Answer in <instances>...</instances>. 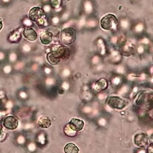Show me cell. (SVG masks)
<instances>
[{"instance_id": "cell-4", "label": "cell", "mask_w": 153, "mask_h": 153, "mask_svg": "<svg viewBox=\"0 0 153 153\" xmlns=\"http://www.w3.org/2000/svg\"><path fill=\"white\" fill-rule=\"evenodd\" d=\"M84 125V123L83 121L78 118H73L71 120L68 127L72 131L77 132L82 130Z\"/></svg>"}, {"instance_id": "cell-2", "label": "cell", "mask_w": 153, "mask_h": 153, "mask_svg": "<svg viewBox=\"0 0 153 153\" xmlns=\"http://www.w3.org/2000/svg\"><path fill=\"white\" fill-rule=\"evenodd\" d=\"M76 33L72 28H66L62 32V40L65 43H71L75 39Z\"/></svg>"}, {"instance_id": "cell-14", "label": "cell", "mask_w": 153, "mask_h": 153, "mask_svg": "<svg viewBox=\"0 0 153 153\" xmlns=\"http://www.w3.org/2000/svg\"><path fill=\"white\" fill-rule=\"evenodd\" d=\"M52 3H53V4L54 5H58L59 3V1L58 0H53V2H52Z\"/></svg>"}, {"instance_id": "cell-8", "label": "cell", "mask_w": 153, "mask_h": 153, "mask_svg": "<svg viewBox=\"0 0 153 153\" xmlns=\"http://www.w3.org/2000/svg\"><path fill=\"white\" fill-rule=\"evenodd\" d=\"M40 40L44 44H48L52 40V35L51 32L43 31L40 34Z\"/></svg>"}, {"instance_id": "cell-5", "label": "cell", "mask_w": 153, "mask_h": 153, "mask_svg": "<svg viewBox=\"0 0 153 153\" xmlns=\"http://www.w3.org/2000/svg\"><path fill=\"white\" fill-rule=\"evenodd\" d=\"M43 15L44 12L40 8H33L29 12V17L33 21H40Z\"/></svg>"}, {"instance_id": "cell-7", "label": "cell", "mask_w": 153, "mask_h": 153, "mask_svg": "<svg viewBox=\"0 0 153 153\" xmlns=\"http://www.w3.org/2000/svg\"><path fill=\"white\" fill-rule=\"evenodd\" d=\"M135 144L138 146H144L147 143V137L145 134H138L135 138Z\"/></svg>"}, {"instance_id": "cell-1", "label": "cell", "mask_w": 153, "mask_h": 153, "mask_svg": "<svg viewBox=\"0 0 153 153\" xmlns=\"http://www.w3.org/2000/svg\"><path fill=\"white\" fill-rule=\"evenodd\" d=\"M117 22L118 20L114 15L108 14L105 16L102 19L101 26L105 29L110 30L112 28H116Z\"/></svg>"}, {"instance_id": "cell-11", "label": "cell", "mask_w": 153, "mask_h": 153, "mask_svg": "<svg viewBox=\"0 0 153 153\" xmlns=\"http://www.w3.org/2000/svg\"><path fill=\"white\" fill-rule=\"evenodd\" d=\"M39 124L42 128H47L51 125V121L47 117H42L39 120Z\"/></svg>"}, {"instance_id": "cell-3", "label": "cell", "mask_w": 153, "mask_h": 153, "mask_svg": "<svg viewBox=\"0 0 153 153\" xmlns=\"http://www.w3.org/2000/svg\"><path fill=\"white\" fill-rule=\"evenodd\" d=\"M126 101L125 100L118 97H112L108 101V104L113 108L122 109L126 106Z\"/></svg>"}, {"instance_id": "cell-12", "label": "cell", "mask_w": 153, "mask_h": 153, "mask_svg": "<svg viewBox=\"0 0 153 153\" xmlns=\"http://www.w3.org/2000/svg\"><path fill=\"white\" fill-rule=\"evenodd\" d=\"M107 84L106 81H105L104 79H101L99 81H97V83L96 84V88L97 90H102L105 89V88L107 87Z\"/></svg>"}, {"instance_id": "cell-13", "label": "cell", "mask_w": 153, "mask_h": 153, "mask_svg": "<svg viewBox=\"0 0 153 153\" xmlns=\"http://www.w3.org/2000/svg\"><path fill=\"white\" fill-rule=\"evenodd\" d=\"M85 8H86V10H87V11H89L91 9L92 7H91V5L90 3H88H88H87V4H86Z\"/></svg>"}, {"instance_id": "cell-16", "label": "cell", "mask_w": 153, "mask_h": 153, "mask_svg": "<svg viewBox=\"0 0 153 153\" xmlns=\"http://www.w3.org/2000/svg\"><path fill=\"white\" fill-rule=\"evenodd\" d=\"M136 29L139 31H140L142 29V26H141V25H138L137 27V28Z\"/></svg>"}, {"instance_id": "cell-6", "label": "cell", "mask_w": 153, "mask_h": 153, "mask_svg": "<svg viewBox=\"0 0 153 153\" xmlns=\"http://www.w3.org/2000/svg\"><path fill=\"white\" fill-rule=\"evenodd\" d=\"M24 36L29 41L33 42L37 38V34L33 28L27 27L23 31Z\"/></svg>"}, {"instance_id": "cell-17", "label": "cell", "mask_w": 153, "mask_h": 153, "mask_svg": "<svg viewBox=\"0 0 153 153\" xmlns=\"http://www.w3.org/2000/svg\"><path fill=\"white\" fill-rule=\"evenodd\" d=\"M2 28V23L1 21H0V31H1Z\"/></svg>"}, {"instance_id": "cell-9", "label": "cell", "mask_w": 153, "mask_h": 153, "mask_svg": "<svg viewBox=\"0 0 153 153\" xmlns=\"http://www.w3.org/2000/svg\"><path fill=\"white\" fill-rule=\"evenodd\" d=\"M65 153H79V149L75 144L70 143L64 147Z\"/></svg>"}, {"instance_id": "cell-15", "label": "cell", "mask_w": 153, "mask_h": 153, "mask_svg": "<svg viewBox=\"0 0 153 153\" xmlns=\"http://www.w3.org/2000/svg\"><path fill=\"white\" fill-rule=\"evenodd\" d=\"M122 26H123V27H127V22L125 21H123V22H122Z\"/></svg>"}, {"instance_id": "cell-10", "label": "cell", "mask_w": 153, "mask_h": 153, "mask_svg": "<svg viewBox=\"0 0 153 153\" xmlns=\"http://www.w3.org/2000/svg\"><path fill=\"white\" fill-rule=\"evenodd\" d=\"M47 58L49 62L53 64H56L60 61V59L59 56H57V54L55 52L49 53L47 56Z\"/></svg>"}]
</instances>
